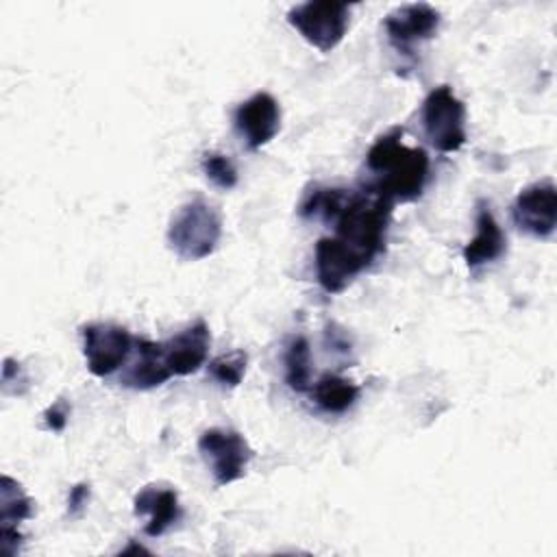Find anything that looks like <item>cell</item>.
<instances>
[{"label":"cell","instance_id":"cell-12","mask_svg":"<svg viewBox=\"0 0 557 557\" xmlns=\"http://www.w3.org/2000/svg\"><path fill=\"white\" fill-rule=\"evenodd\" d=\"M135 357L120 376V383L131 389H152L163 385L172 372L165 366L163 344L135 337Z\"/></svg>","mask_w":557,"mask_h":557},{"label":"cell","instance_id":"cell-8","mask_svg":"<svg viewBox=\"0 0 557 557\" xmlns=\"http://www.w3.org/2000/svg\"><path fill=\"white\" fill-rule=\"evenodd\" d=\"M440 22L442 15L435 7L426 2H411L392 9L385 15L383 26L392 48H396L400 54H411L416 44L435 37Z\"/></svg>","mask_w":557,"mask_h":557},{"label":"cell","instance_id":"cell-21","mask_svg":"<svg viewBox=\"0 0 557 557\" xmlns=\"http://www.w3.org/2000/svg\"><path fill=\"white\" fill-rule=\"evenodd\" d=\"M11 383L22 385L20 392L24 394V389H26V385H28V376H26L24 368H22L17 361H13L11 357H7L4 363H2V387H4V392L11 387Z\"/></svg>","mask_w":557,"mask_h":557},{"label":"cell","instance_id":"cell-22","mask_svg":"<svg viewBox=\"0 0 557 557\" xmlns=\"http://www.w3.org/2000/svg\"><path fill=\"white\" fill-rule=\"evenodd\" d=\"M87 503H89V485L87 483L74 485L67 496V513L72 518H78L83 513V509L87 507Z\"/></svg>","mask_w":557,"mask_h":557},{"label":"cell","instance_id":"cell-2","mask_svg":"<svg viewBox=\"0 0 557 557\" xmlns=\"http://www.w3.org/2000/svg\"><path fill=\"white\" fill-rule=\"evenodd\" d=\"M222 237V215L205 198L185 202L168 226V246L183 261H200L218 248Z\"/></svg>","mask_w":557,"mask_h":557},{"label":"cell","instance_id":"cell-5","mask_svg":"<svg viewBox=\"0 0 557 557\" xmlns=\"http://www.w3.org/2000/svg\"><path fill=\"white\" fill-rule=\"evenodd\" d=\"M198 450L209 463L213 483L218 487L239 481L252 459V448L246 437L235 429H207L198 437Z\"/></svg>","mask_w":557,"mask_h":557},{"label":"cell","instance_id":"cell-1","mask_svg":"<svg viewBox=\"0 0 557 557\" xmlns=\"http://www.w3.org/2000/svg\"><path fill=\"white\" fill-rule=\"evenodd\" d=\"M429 154L424 148H411L403 144V128L394 126L368 148L366 170L370 181L366 189L396 202H413L422 196L429 181Z\"/></svg>","mask_w":557,"mask_h":557},{"label":"cell","instance_id":"cell-14","mask_svg":"<svg viewBox=\"0 0 557 557\" xmlns=\"http://www.w3.org/2000/svg\"><path fill=\"white\" fill-rule=\"evenodd\" d=\"M507 250V237L496 222L490 205L485 200L476 202V233L463 248V261L470 270L487 265L500 259Z\"/></svg>","mask_w":557,"mask_h":557},{"label":"cell","instance_id":"cell-15","mask_svg":"<svg viewBox=\"0 0 557 557\" xmlns=\"http://www.w3.org/2000/svg\"><path fill=\"white\" fill-rule=\"evenodd\" d=\"M359 385L352 383L350 379H344L339 374L326 372L322 374L315 385L311 387V396L315 405L326 411V413H344L348 411L355 400L359 398Z\"/></svg>","mask_w":557,"mask_h":557},{"label":"cell","instance_id":"cell-7","mask_svg":"<svg viewBox=\"0 0 557 557\" xmlns=\"http://www.w3.org/2000/svg\"><path fill=\"white\" fill-rule=\"evenodd\" d=\"M511 215L516 226L535 237L548 239L557 224V187L550 178L527 185L513 200Z\"/></svg>","mask_w":557,"mask_h":557},{"label":"cell","instance_id":"cell-4","mask_svg":"<svg viewBox=\"0 0 557 557\" xmlns=\"http://www.w3.org/2000/svg\"><path fill=\"white\" fill-rule=\"evenodd\" d=\"M348 20L350 7L346 2L331 0L302 2L287 11V22L320 52H331L344 39Z\"/></svg>","mask_w":557,"mask_h":557},{"label":"cell","instance_id":"cell-3","mask_svg":"<svg viewBox=\"0 0 557 557\" xmlns=\"http://www.w3.org/2000/svg\"><path fill=\"white\" fill-rule=\"evenodd\" d=\"M420 120L435 150L457 152L466 144V107L448 85H440L426 94Z\"/></svg>","mask_w":557,"mask_h":557},{"label":"cell","instance_id":"cell-9","mask_svg":"<svg viewBox=\"0 0 557 557\" xmlns=\"http://www.w3.org/2000/svg\"><path fill=\"white\" fill-rule=\"evenodd\" d=\"M233 124L246 148L259 150L276 137L281 128V107L272 94L257 91L235 109Z\"/></svg>","mask_w":557,"mask_h":557},{"label":"cell","instance_id":"cell-19","mask_svg":"<svg viewBox=\"0 0 557 557\" xmlns=\"http://www.w3.org/2000/svg\"><path fill=\"white\" fill-rule=\"evenodd\" d=\"M202 172L205 176L218 187V189H233L239 181V174L233 165V161L226 157V154H220V152H205L202 154Z\"/></svg>","mask_w":557,"mask_h":557},{"label":"cell","instance_id":"cell-6","mask_svg":"<svg viewBox=\"0 0 557 557\" xmlns=\"http://www.w3.org/2000/svg\"><path fill=\"white\" fill-rule=\"evenodd\" d=\"M83 355L94 376H109L120 370L135 346V337L126 326L113 322H91L81 329Z\"/></svg>","mask_w":557,"mask_h":557},{"label":"cell","instance_id":"cell-20","mask_svg":"<svg viewBox=\"0 0 557 557\" xmlns=\"http://www.w3.org/2000/svg\"><path fill=\"white\" fill-rule=\"evenodd\" d=\"M67 418H70V405L63 398H59L44 411V424L52 433H61L67 424Z\"/></svg>","mask_w":557,"mask_h":557},{"label":"cell","instance_id":"cell-16","mask_svg":"<svg viewBox=\"0 0 557 557\" xmlns=\"http://www.w3.org/2000/svg\"><path fill=\"white\" fill-rule=\"evenodd\" d=\"M33 518V500L24 487L2 474L0 479V529H17L20 522Z\"/></svg>","mask_w":557,"mask_h":557},{"label":"cell","instance_id":"cell-18","mask_svg":"<svg viewBox=\"0 0 557 557\" xmlns=\"http://www.w3.org/2000/svg\"><path fill=\"white\" fill-rule=\"evenodd\" d=\"M248 355L244 350H231L209 361V374L222 387H237L246 374Z\"/></svg>","mask_w":557,"mask_h":557},{"label":"cell","instance_id":"cell-10","mask_svg":"<svg viewBox=\"0 0 557 557\" xmlns=\"http://www.w3.org/2000/svg\"><path fill=\"white\" fill-rule=\"evenodd\" d=\"M163 344V357L165 366L172 372V376H187L200 370L207 361L209 344H211V333L205 320H196L181 333L172 335L170 339L161 342Z\"/></svg>","mask_w":557,"mask_h":557},{"label":"cell","instance_id":"cell-17","mask_svg":"<svg viewBox=\"0 0 557 557\" xmlns=\"http://www.w3.org/2000/svg\"><path fill=\"white\" fill-rule=\"evenodd\" d=\"M285 383L302 394L311 389V348L305 335H296L285 346Z\"/></svg>","mask_w":557,"mask_h":557},{"label":"cell","instance_id":"cell-13","mask_svg":"<svg viewBox=\"0 0 557 557\" xmlns=\"http://www.w3.org/2000/svg\"><path fill=\"white\" fill-rule=\"evenodd\" d=\"M133 511L135 516L146 518L144 533L148 537H159L181 518L178 494L172 487L146 485L141 492H137L133 500Z\"/></svg>","mask_w":557,"mask_h":557},{"label":"cell","instance_id":"cell-11","mask_svg":"<svg viewBox=\"0 0 557 557\" xmlns=\"http://www.w3.org/2000/svg\"><path fill=\"white\" fill-rule=\"evenodd\" d=\"M363 263L342 248L333 237H320L315 244V278L326 294L344 292L361 272Z\"/></svg>","mask_w":557,"mask_h":557}]
</instances>
